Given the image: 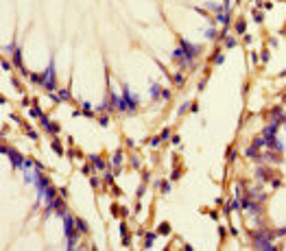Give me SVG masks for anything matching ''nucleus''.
<instances>
[{
    "mask_svg": "<svg viewBox=\"0 0 286 251\" xmlns=\"http://www.w3.org/2000/svg\"><path fill=\"white\" fill-rule=\"evenodd\" d=\"M153 240H155V234H146V236H144V243H146V249H148V247L153 245Z\"/></svg>",
    "mask_w": 286,
    "mask_h": 251,
    "instance_id": "13",
    "label": "nucleus"
},
{
    "mask_svg": "<svg viewBox=\"0 0 286 251\" xmlns=\"http://www.w3.org/2000/svg\"><path fill=\"white\" fill-rule=\"evenodd\" d=\"M175 83H184V74H175Z\"/></svg>",
    "mask_w": 286,
    "mask_h": 251,
    "instance_id": "21",
    "label": "nucleus"
},
{
    "mask_svg": "<svg viewBox=\"0 0 286 251\" xmlns=\"http://www.w3.org/2000/svg\"><path fill=\"white\" fill-rule=\"evenodd\" d=\"M157 234H162V236H166V234H170V225H168V223H162V225L157 227Z\"/></svg>",
    "mask_w": 286,
    "mask_h": 251,
    "instance_id": "9",
    "label": "nucleus"
},
{
    "mask_svg": "<svg viewBox=\"0 0 286 251\" xmlns=\"http://www.w3.org/2000/svg\"><path fill=\"white\" fill-rule=\"evenodd\" d=\"M258 177H260V179H264V181H269V179H271V172H269V170H264V168H260V170H258Z\"/></svg>",
    "mask_w": 286,
    "mask_h": 251,
    "instance_id": "11",
    "label": "nucleus"
},
{
    "mask_svg": "<svg viewBox=\"0 0 286 251\" xmlns=\"http://www.w3.org/2000/svg\"><path fill=\"white\" fill-rule=\"evenodd\" d=\"M120 162H122V153L118 151V153L114 155V164H116V166H120Z\"/></svg>",
    "mask_w": 286,
    "mask_h": 251,
    "instance_id": "17",
    "label": "nucleus"
},
{
    "mask_svg": "<svg viewBox=\"0 0 286 251\" xmlns=\"http://www.w3.org/2000/svg\"><path fill=\"white\" fill-rule=\"evenodd\" d=\"M197 55H199V48L192 46V44H188L186 40H181V48L175 50V59L181 61V66H190L192 59H194Z\"/></svg>",
    "mask_w": 286,
    "mask_h": 251,
    "instance_id": "1",
    "label": "nucleus"
},
{
    "mask_svg": "<svg viewBox=\"0 0 286 251\" xmlns=\"http://www.w3.org/2000/svg\"><path fill=\"white\" fill-rule=\"evenodd\" d=\"M278 127H280V123H278V120H273L271 125L264 129V133H262V135H264V138H273V135H275V131H278Z\"/></svg>",
    "mask_w": 286,
    "mask_h": 251,
    "instance_id": "6",
    "label": "nucleus"
},
{
    "mask_svg": "<svg viewBox=\"0 0 286 251\" xmlns=\"http://www.w3.org/2000/svg\"><path fill=\"white\" fill-rule=\"evenodd\" d=\"M2 153L11 157V162H13V166H18V168H24V157H22L20 153H15L13 149H7V146H2Z\"/></svg>",
    "mask_w": 286,
    "mask_h": 251,
    "instance_id": "4",
    "label": "nucleus"
},
{
    "mask_svg": "<svg viewBox=\"0 0 286 251\" xmlns=\"http://www.w3.org/2000/svg\"><path fill=\"white\" fill-rule=\"evenodd\" d=\"M2 50H4V55H7V52H11V50H13V44H9V46H4Z\"/></svg>",
    "mask_w": 286,
    "mask_h": 251,
    "instance_id": "22",
    "label": "nucleus"
},
{
    "mask_svg": "<svg viewBox=\"0 0 286 251\" xmlns=\"http://www.w3.org/2000/svg\"><path fill=\"white\" fill-rule=\"evenodd\" d=\"M52 151H55V153H59V155H61V153H63V149H61V144H59V142H57V140H55V142H52Z\"/></svg>",
    "mask_w": 286,
    "mask_h": 251,
    "instance_id": "16",
    "label": "nucleus"
},
{
    "mask_svg": "<svg viewBox=\"0 0 286 251\" xmlns=\"http://www.w3.org/2000/svg\"><path fill=\"white\" fill-rule=\"evenodd\" d=\"M151 94H153V96H155V98H157V96H159V94H162V92H159V85H153V90H151Z\"/></svg>",
    "mask_w": 286,
    "mask_h": 251,
    "instance_id": "19",
    "label": "nucleus"
},
{
    "mask_svg": "<svg viewBox=\"0 0 286 251\" xmlns=\"http://www.w3.org/2000/svg\"><path fill=\"white\" fill-rule=\"evenodd\" d=\"M77 225H79V232H81V234H85V232H88V223H85V221L77 218Z\"/></svg>",
    "mask_w": 286,
    "mask_h": 251,
    "instance_id": "12",
    "label": "nucleus"
},
{
    "mask_svg": "<svg viewBox=\"0 0 286 251\" xmlns=\"http://www.w3.org/2000/svg\"><path fill=\"white\" fill-rule=\"evenodd\" d=\"M216 22H221V24H225V26H227V24H229L227 13H219V15H216Z\"/></svg>",
    "mask_w": 286,
    "mask_h": 251,
    "instance_id": "10",
    "label": "nucleus"
},
{
    "mask_svg": "<svg viewBox=\"0 0 286 251\" xmlns=\"http://www.w3.org/2000/svg\"><path fill=\"white\" fill-rule=\"evenodd\" d=\"M48 131H50V133H57V131H59V125L50 123V125H48Z\"/></svg>",
    "mask_w": 286,
    "mask_h": 251,
    "instance_id": "18",
    "label": "nucleus"
},
{
    "mask_svg": "<svg viewBox=\"0 0 286 251\" xmlns=\"http://www.w3.org/2000/svg\"><path fill=\"white\" fill-rule=\"evenodd\" d=\"M208 9H212V11H216V13H221V4H216V2H208Z\"/></svg>",
    "mask_w": 286,
    "mask_h": 251,
    "instance_id": "14",
    "label": "nucleus"
},
{
    "mask_svg": "<svg viewBox=\"0 0 286 251\" xmlns=\"http://www.w3.org/2000/svg\"><path fill=\"white\" fill-rule=\"evenodd\" d=\"M92 164H94L96 168H105V162H103L100 157H92Z\"/></svg>",
    "mask_w": 286,
    "mask_h": 251,
    "instance_id": "15",
    "label": "nucleus"
},
{
    "mask_svg": "<svg viewBox=\"0 0 286 251\" xmlns=\"http://www.w3.org/2000/svg\"><path fill=\"white\" fill-rule=\"evenodd\" d=\"M236 31H238V33L245 31V22H238V24H236Z\"/></svg>",
    "mask_w": 286,
    "mask_h": 251,
    "instance_id": "20",
    "label": "nucleus"
},
{
    "mask_svg": "<svg viewBox=\"0 0 286 251\" xmlns=\"http://www.w3.org/2000/svg\"><path fill=\"white\" fill-rule=\"evenodd\" d=\"M2 70H7V72H9V70H11V63H7V61H2Z\"/></svg>",
    "mask_w": 286,
    "mask_h": 251,
    "instance_id": "23",
    "label": "nucleus"
},
{
    "mask_svg": "<svg viewBox=\"0 0 286 251\" xmlns=\"http://www.w3.org/2000/svg\"><path fill=\"white\" fill-rule=\"evenodd\" d=\"M256 249H264V251H273L275 247L271 245L269 238H256Z\"/></svg>",
    "mask_w": 286,
    "mask_h": 251,
    "instance_id": "5",
    "label": "nucleus"
},
{
    "mask_svg": "<svg viewBox=\"0 0 286 251\" xmlns=\"http://www.w3.org/2000/svg\"><path fill=\"white\" fill-rule=\"evenodd\" d=\"M118 109H125V112H133L136 109V96L129 92V87H125V98L118 103Z\"/></svg>",
    "mask_w": 286,
    "mask_h": 251,
    "instance_id": "2",
    "label": "nucleus"
},
{
    "mask_svg": "<svg viewBox=\"0 0 286 251\" xmlns=\"http://www.w3.org/2000/svg\"><path fill=\"white\" fill-rule=\"evenodd\" d=\"M40 83L44 85L46 90H55V66L50 63L48 66V70L42 74V79H40Z\"/></svg>",
    "mask_w": 286,
    "mask_h": 251,
    "instance_id": "3",
    "label": "nucleus"
},
{
    "mask_svg": "<svg viewBox=\"0 0 286 251\" xmlns=\"http://www.w3.org/2000/svg\"><path fill=\"white\" fill-rule=\"evenodd\" d=\"M52 98H55V101H68V98H70V92L63 90V92H59V94H52Z\"/></svg>",
    "mask_w": 286,
    "mask_h": 251,
    "instance_id": "7",
    "label": "nucleus"
},
{
    "mask_svg": "<svg viewBox=\"0 0 286 251\" xmlns=\"http://www.w3.org/2000/svg\"><path fill=\"white\" fill-rule=\"evenodd\" d=\"M13 61H15V66H18L20 70H24V68H22V52H20V50L13 52Z\"/></svg>",
    "mask_w": 286,
    "mask_h": 251,
    "instance_id": "8",
    "label": "nucleus"
}]
</instances>
